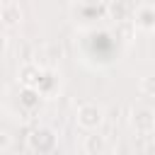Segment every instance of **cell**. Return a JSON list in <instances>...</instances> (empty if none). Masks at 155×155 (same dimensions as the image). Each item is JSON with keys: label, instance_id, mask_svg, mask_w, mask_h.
<instances>
[{"label": "cell", "instance_id": "obj_2", "mask_svg": "<svg viewBox=\"0 0 155 155\" xmlns=\"http://www.w3.org/2000/svg\"><path fill=\"white\" fill-rule=\"evenodd\" d=\"M29 148H31V150H39V153L53 150V148H56V136H53V131H48V128L34 131V133L29 136Z\"/></svg>", "mask_w": 155, "mask_h": 155}, {"label": "cell", "instance_id": "obj_12", "mask_svg": "<svg viewBox=\"0 0 155 155\" xmlns=\"http://www.w3.org/2000/svg\"><path fill=\"white\" fill-rule=\"evenodd\" d=\"M0 7H2V0H0Z\"/></svg>", "mask_w": 155, "mask_h": 155}, {"label": "cell", "instance_id": "obj_11", "mask_svg": "<svg viewBox=\"0 0 155 155\" xmlns=\"http://www.w3.org/2000/svg\"><path fill=\"white\" fill-rule=\"evenodd\" d=\"M2 51H5V36L0 34V53H2Z\"/></svg>", "mask_w": 155, "mask_h": 155}, {"label": "cell", "instance_id": "obj_5", "mask_svg": "<svg viewBox=\"0 0 155 155\" xmlns=\"http://www.w3.org/2000/svg\"><path fill=\"white\" fill-rule=\"evenodd\" d=\"M0 19H2V24H7V27H15V24H19L22 22V10H19V5H15V2H2V7H0Z\"/></svg>", "mask_w": 155, "mask_h": 155}, {"label": "cell", "instance_id": "obj_9", "mask_svg": "<svg viewBox=\"0 0 155 155\" xmlns=\"http://www.w3.org/2000/svg\"><path fill=\"white\" fill-rule=\"evenodd\" d=\"M140 87H143V92H145V94H153V78H145Z\"/></svg>", "mask_w": 155, "mask_h": 155}, {"label": "cell", "instance_id": "obj_4", "mask_svg": "<svg viewBox=\"0 0 155 155\" xmlns=\"http://www.w3.org/2000/svg\"><path fill=\"white\" fill-rule=\"evenodd\" d=\"M19 80H22L24 87H36L39 80H41V70H39V65H34V63H24V65L19 68Z\"/></svg>", "mask_w": 155, "mask_h": 155}, {"label": "cell", "instance_id": "obj_6", "mask_svg": "<svg viewBox=\"0 0 155 155\" xmlns=\"http://www.w3.org/2000/svg\"><path fill=\"white\" fill-rule=\"evenodd\" d=\"M136 24L143 27V29H153V27H155V10H153L150 5L138 7V12H136Z\"/></svg>", "mask_w": 155, "mask_h": 155}, {"label": "cell", "instance_id": "obj_10", "mask_svg": "<svg viewBox=\"0 0 155 155\" xmlns=\"http://www.w3.org/2000/svg\"><path fill=\"white\" fill-rule=\"evenodd\" d=\"M7 148H10V136L0 133V150H7Z\"/></svg>", "mask_w": 155, "mask_h": 155}, {"label": "cell", "instance_id": "obj_3", "mask_svg": "<svg viewBox=\"0 0 155 155\" xmlns=\"http://www.w3.org/2000/svg\"><path fill=\"white\" fill-rule=\"evenodd\" d=\"M133 126L140 128V131H153V126H155L153 109H150V107H138V109H133Z\"/></svg>", "mask_w": 155, "mask_h": 155}, {"label": "cell", "instance_id": "obj_8", "mask_svg": "<svg viewBox=\"0 0 155 155\" xmlns=\"http://www.w3.org/2000/svg\"><path fill=\"white\" fill-rule=\"evenodd\" d=\"M22 104L24 107H36L39 104V90L36 87H24L22 90Z\"/></svg>", "mask_w": 155, "mask_h": 155}, {"label": "cell", "instance_id": "obj_7", "mask_svg": "<svg viewBox=\"0 0 155 155\" xmlns=\"http://www.w3.org/2000/svg\"><path fill=\"white\" fill-rule=\"evenodd\" d=\"M107 150V143L102 136H87L85 140V153H104Z\"/></svg>", "mask_w": 155, "mask_h": 155}, {"label": "cell", "instance_id": "obj_1", "mask_svg": "<svg viewBox=\"0 0 155 155\" xmlns=\"http://www.w3.org/2000/svg\"><path fill=\"white\" fill-rule=\"evenodd\" d=\"M102 119H104V111L97 104H82L78 109V124L82 128H97L102 124Z\"/></svg>", "mask_w": 155, "mask_h": 155}]
</instances>
